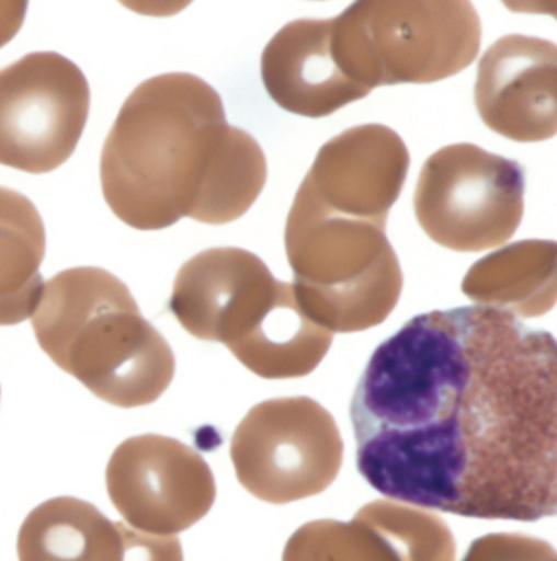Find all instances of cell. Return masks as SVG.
<instances>
[{
    "label": "cell",
    "instance_id": "6da1fadb",
    "mask_svg": "<svg viewBox=\"0 0 557 561\" xmlns=\"http://www.w3.org/2000/svg\"><path fill=\"white\" fill-rule=\"evenodd\" d=\"M350 420L360 476L391 500L475 519L556 514V340L512 313L413 317L370 357Z\"/></svg>",
    "mask_w": 557,
    "mask_h": 561
},
{
    "label": "cell",
    "instance_id": "7a4b0ae2",
    "mask_svg": "<svg viewBox=\"0 0 557 561\" xmlns=\"http://www.w3.org/2000/svg\"><path fill=\"white\" fill-rule=\"evenodd\" d=\"M106 205L126 226L160 230L182 217L223 226L242 217L266 183V159L226 122L221 96L193 73L145 80L102 150Z\"/></svg>",
    "mask_w": 557,
    "mask_h": 561
},
{
    "label": "cell",
    "instance_id": "3957f363",
    "mask_svg": "<svg viewBox=\"0 0 557 561\" xmlns=\"http://www.w3.org/2000/svg\"><path fill=\"white\" fill-rule=\"evenodd\" d=\"M32 325L49 359L110 405H151L175 376L169 343L106 270L82 266L53 276Z\"/></svg>",
    "mask_w": 557,
    "mask_h": 561
},
{
    "label": "cell",
    "instance_id": "277c9868",
    "mask_svg": "<svg viewBox=\"0 0 557 561\" xmlns=\"http://www.w3.org/2000/svg\"><path fill=\"white\" fill-rule=\"evenodd\" d=\"M285 247L299 306L327 332H365L398 306L402 270L386 224L330 213L298 190Z\"/></svg>",
    "mask_w": 557,
    "mask_h": 561
},
{
    "label": "cell",
    "instance_id": "5b68a950",
    "mask_svg": "<svg viewBox=\"0 0 557 561\" xmlns=\"http://www.w3.org/2000/svg\"><path fill=\"white\" fill-rule=\"evenodd\" d=\"M333 33L350 79L368 93L456 76L482 38L471 2H356L333 16Z\"/></svg>",
    "mask_w": 557,
    "mask_h": 561
},
{
    "label": "cell",
    "instance_id": "8992f818",
    "mask_svg": "<svg viewBox=\"0 0 557 561\" xmlns=\"http://www.w3.org/2000/svg\"><path fill=\"white\" fill-rule=\"evenodd\" d=\"M413 209L423 232L445 249H496L522 224L525 169L475 144L443 147L423 163Z\"/></svg>",
    "mask_w": 557,
    "mask_h": 561
},
{
    "label": "cell",
    "instance_id": "52a82bcc",
    "mask_svg": "<svg viewBox=\"0 0 557 561\" xmlns=\"http://www.w3.org/2000/svg\"><path fill=\"white\" fill-rule=\"evenodd\" d=\"M240 485L270 504L322 493L336 482L343 440L333 416L309 397H282L253 407L231 439Z\"/></svg>",
    "mask_w": 557,
    "mask_h": 561
},
{
    "label": "cell",
    "instance_id": "ba28073f",
    "mask_svg": "<svg viewBox=\"0 0 557 561\" xmlns=\"http://www.w3.org/2000/svg\"><path fill=\"white\" fill-rule=\"evenodd\" d=\"M90 110L82 70L58 53L0 69V165L49 173L78 147Z\"/></svg>",
    "mask_w": 557,
    "mask_h": 561
},
{
    "label": "cell",
    "instance_id": "9c48e42d",
    "mask_svg": "<svg viewBox=\"0 0 557 561\" xmlns=\"http://www.w3.org/2000/svg\"><path fill=\"white\" fill-rule=\"evenodd\" d=\"M106 491L123 519L141 533L177 536L212 510L216 482L206 460L173 437L123 440L106 466Z\"/></svg>",
    "mask_w": 557,
    "mask_h": 561
},
{
    "label": "cell",
    "instance_id": "30bf717a",
    "mask_svg": "<svg viewBox=\"0 0 557 561\" xmlns=\"http://www.w3.org/2000/svg\"><path fill=\"white\" fill-rule=\"evenodd\" d=\"M288 284L249 250L209 249L177 273L169 309L190 335L236 354L262 330Z\"/></svg>",
    "mask_w": 557,
    "mask_h": 561
},
{
    "label": "cell",
    "instance_id": "8fae6325",
    "mask_svg": "<svg viewBox=\"0 0 557 561\" xmlns=\"http://www.w3.org/2000/svg\"><path fill=\"white\" fill-rule=\"evenodd\" d=\"M409 165V150L395 129L355 126L320 147L299 190L330 213L386 224Z\"/></svg>",
    "mask_w": 557,
    "mask_h": 561
},
{
    "label": "cell",
    "instance_id": "7c38bea8",
    "mask_svg": "<svg viewBox=\"0 0 557 561\" xmlns=\"http://www.w3.org/2000/svg\"><path fill=\"white\" fill-rule=\"evenodd\" d=\"M476 108L487 128L516 142L557 131V48L548 39L507 35L480 58Z\"/></svg>",
    "mask_w": 557,
    "mask_h": 561
},
{
    "label": "cell",
    "instance_id": "4fadbf2b",
    "mask_svg": "<svg viewBox=\"0 0 557 561\" xmlns=\"http://www.w3.org/2000/svg\"><path fill=\"white\" fill-rule=\"evenodd\" d=\"M260 68L270 99L306 118H323L368 95L340 66L332 19L283 26L263 49Z\"/></svg>",
    "mask_w": 557,
    "mask_h": 561
},
{
    "label": "cell",
    "instance_id": "5bb4252c",
    "mask_svg": "<svg viewBox=\"0 0 557 561\" xmlns=\"http://www.w3.org/2000/svg\"><path fill=\"white\" fill-rule=\"evenodd\" d=\"M136 529L79 497H53L23 520L19 561H128Z\"/></svg>",
    "mask_w": 557,
    "mask_h": 561
},
{
    "label": "cell",
    "instance_id": "9a60e30c",
    "mask_svg": "<svg viewBox=\"0 0 557 561\" xmlns=\"http://www.w3.org/2000/svg\"><path fill=\"white\" fill-rule=\"evenodd\" d=\"M463 293L478 306L535 319L555 307L557 245L553 240H522L484 256L466 273Z\"/></svg>",
    "mask_w": 557,
    "mask_h": 561
},
{
    "label": "cell",
    "instance_id": "2e32d148",
    "mask_svg": "<svg viewBox=\"0 0 557 561\" xmlns=\"http://www.w3.org/2000/svg\"><path fill=\"white\" fill-rule=\"evenodd\" d=\"M45 224L22 193L0 186V327L29 320L42 296Z\"/></svg>",
    "mask_w": 557,
    "mask_h": 561
},
{
    "label": "cell",
    "instance_id": "e0dca14e",
    "mask_svg": "<svg viewBox=\"0 0 557 561\" xmlns=\"http://www.w3.org/2000/svg\"><path fill=\"white\" fill-rule=\"evenodd\" d=\"M355 519L388 542L400 561H455L456 543L448 524L430 511L396 501L365 504Z\"/></svg>",
    "mask_w": 557,
    "mask_h": 561
},
{
    "label": "cell",
    "instance_id": "ac0fdd59",
    "mask_svg": "<svg viewBox=\"0 0 557 561\" xmlns=\"http://www.w3.org/2000/svg\"><path fill=\"white\" fill-rule=\"evenodd\" d=\"M283 561H400L385 539L353 517L352 523L319 519L299 527Z\"/></svg>",
    "mask_w": 557,
    "mask_h": 561
},
{
    "label": "cell",
    "instance_id": "d6986e66",
    "mask_svg": "<svg viewBox=\"0 0 557 561\" xmlns=\"http://www.w3.org/2000/svg\"><path fill=\"white\" fill-rule=\"evenodd\" d=\"M462 561H557L552 543L520 533L487 534L469 546Z\"/></svg>",
    "mask_w": 557,
    "mask_h": 561
},
{
    "label": "cell",
    "instance_id": "ffe728a7",
    "mask_svg": "<svg viewBox=\"0 0 557 561\" xmlns=\"http://www.w3.org/2000/svg\"><path fill=\"white\" fill-rule=\"evenodd\" d=\"M26 9V2H0V48L22 28Z\"/></svg>",
    "mask_w": 557,
    "mask_h": 561
}]
</instances>
